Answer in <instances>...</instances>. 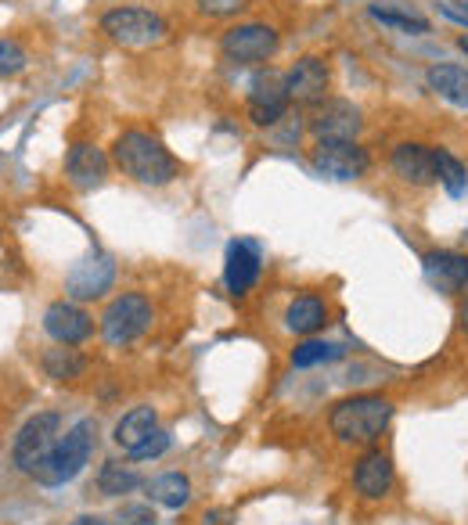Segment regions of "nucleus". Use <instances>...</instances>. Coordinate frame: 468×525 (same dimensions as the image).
<instances>
[{"label":"nucleus","instance_id":"nucleus-1","mask_svg":"<svg viewBox=\"0 0 468 525\" xmlns=\"http://www.w3.org/2000/svg\"><path fill=\"white\" fill-rule=\"evenodd\" d=\"M112 162L144 187H162L177 177V159L166 152L159 137L144 134V130H123L112 144Z\"/></svg>","mask_w":468,"mask_h":525},{"label":"nucleus","instance_id":"nucleus-2","mask_svg":"<svg viewBox=\"0 0 468 525\" xmlns=\"http://www.w3.org/2000/svg\"><path fill=\"white\" fill-rule=\"evenodd\" d=\"M393 421V403L386 396H375V392H364V396H350V400H339L328 414V425H332V436L342 443H375L386 425Z\"/></svg>","mask_w":468,"mask_h":525},{"label":"nucleus","instance_id":"nucleus-3","mask_svg":"<svg viewBox=\"0 0 468 525\" xmlns=\"http://www.w3.org/2000/svg\"><path fill=\"white\" fill-rule=\"evenodd\" d=\"M94 443H98V425L90 418L76 421V425L51 446V454L33 468V479L40 482V486H65V482H72L87 468L90 454H94Z\"/></svg>","mask_w":468,"mask_h":525},{"label":"nucleus","instance_id":"nucleus-4","mask_svg":"<svg viewBox=\"0 0 468 525\" xmlns=\"http://www.w3.org/2000/svg\"><path fill=\"white\" fill-rule=\"evenodd\" d=\"M101 33L108 40H116L123 47H134V51H144V47H155L166 40L170 26L159 11L148 8H112L101 15Z\"/></svg>","mask_w":468,"mask_h":525},{"label":"nucleus","instance_id":"nucleus-5","mask_svg":"<svg viewBox=\"0 0 468 525\" xmlns=\"http://www.w3.org/2000/svg\"><path fill=\"white\" fill-rule=\"evenodd\" d=\"M152 324V303L141 292H123L119 299H112L101 317V335L108 346H126V342L141 339Z\"/></svg>","mask_w":468,"mask_h":525},{"label":"nucleus","instance_id":"nucleus-6","mask_svg":"<svg viewBox=\"0 0 468 525\" xmlns=\"http://www.w3.org/2000/svg\"><path fill=\"white\" fill-rule=\"evenodd\" d=\"M281 36L267 22H242V26H231L220 40V51H224L227 62L234 65H260L267 58H274Z\"/></svg>","mask_w":468,"mask_h":525},{"label":"nucleus","instance_id":"nucleus-7","mask_svg":"<svg viewBox=\"0 0 468 525\" xmlns=\"http://www.w3.org/2000/svg\"><path fill=\"white\" fill-rule=\"evenodd\" d=\"M58 428H62V418L54 414V410H44V414H36L29 418L26 425L18 428L15 436V446H11V457H15L18 472L33 475V468L51 454V446L58 443Z\"/></svg>","mask_w":468,"mask_h":525},{"label":"nucleus","instance_id":"nucleus-8","mask_svg":"<svg viewBox=\"0 0 468 525\" xmlns=\"http://www.w3.org/2000/svg\"><path fill=\"white\" fill-rule=\"evenodd\" d=\"M310 162L328 180H360L371 170V155L357 141H317Z\"/></svg>","mask_w":468,"mask_h":525},{"label":"nucleus","instance_id":"nucleus-9","mask_svg":"<svg viewBox=\"0 0 468 525\" xmlns=\"http://www.w3.org/2000/svg\"><path fill=\"white\" fill-rule=\"evenodd\" d=\"M328 62L317 58V54H306L299 58L292 69L285 72V90L292 105H321L324 94H328Z\"/></svg>","mask_w":468,"mask_h":525},{"label":"nucleus","instance_id":"nucleus-10","mask_svg":"<svg viewBox=\"0 0 468 525\" xmlns=\"http://www.w3.org/2000/svg\"><path fill=\"white\" fill-rule=\"evenodd\" d=\"M112 281H116V263H112L105 252H90L87 259H80V263L69 270L65 292H69L72 299H98V295H105L108 288H112Z\"/></svg>","mask_w":468,"mask_h":525},{"label":"nucleus","instance_id":"nucleus-11","mask_svg":"<svg viewBox=\"0 0 468 525\" xmlns=\"http://www.w3.org/2000/svg\"><path fill=\"white\" fill-rule=\"evenodd\" d=\"M360 126V108L350 101H321L310 119V130H314L317 141H357Z\"/></svg>","mask_w":468,"mask_h":525},{"label":"nucleus","instance_id":"nucleus-12","mask_svg":"<svg viewBox=\"0 0 468 525\" xmlns=\"http://www.w3.org/2000/svg\"><path fill=\"white\" fill-rule=\"evenodd\" d=\"M389 162H393L396 177L407 180V184H414V187H429L440 180V170H436V148H429V144H418V141L396 144Z\"/></svg>","mask_w":468,"mask_h":525},{"label":"nucleus","instance_id":"nucleus-13","mask_svg":"<svg viewBox=\"0 0 468 525\" xmlns=\"http://www.w3.org/2000/svg\"><path fill=\"white\" fill-rule=\"evenodd\" d=\"M288 90H285V80L278 76H256L252 80V90H249V119L256 126H274L288 116Z\"/></svg>","mask_w":468,"mask_h":525},{"label":"nucleus","instance_id":"nucleus-14","mask_svg":"<svg viewBox=\"0 0 468 525\" xmlns=\"http://www.w3.org/2000/svg\"><path fill=\"white\" fill-rule=\"evenodd\" d=\"M65 173H69L76 191H94V187H101L108 177V155L101 152L98 144H87V141L72 144L69 155H65Z\"/></svg>","mask_w":468,"mask_h":525},{"label":"nucleus","instance_id":"nucleus-15","mask_svg":"<svg viewBox=\"0 0 468 525\" xmlns=\"http://www.w3.org/2000/svg\"><path fill=\"white\" fill-rule=\"evenodd\" d=\"M44 331L58 342V346H80V342L90 339L94 321H90V313H83L80 306L51 303L44 313Z\"/></svg>","mask_w":468,"mask_h":525},{"label":"nucleus","instance_id":"nucleus-16","mask_svg":"<svg viewBox=\"0 0 468 525\" xmlns=\"http://www.w3.org/2000/svg\"><path fill=\"white\" fill-rule=\"evenodd\" d=\"M260 277V256L249 241H231L224 259V285L231 295H245Z\"/></svg>","mask_w":468,"mask_h":525},{"label":"nucleus","instance_id":"nucleus-17","mask_svg":"<svg viewBox=\"0 0 468 525\" xmlns=\"http://www.w3.org/2000/svg\"><path fill=\"white\" fill-rule=\"evenodd\" d=\"M353 486H357L360 497L378 500L393 490V461L382 450H371L357 461V472H353Z\"/></svg>","mask_w":468,"mask_h":525},{"label":"nucleus","instance_id":"nucleus-18","mask_svg":"<svg viewBox=\"0 0 468 525\" xmlns=\"http://www.w3.org/2000/svg\"><path fill=\"white\" fill-rule=\"evenodd\" d=\"M425 277L432 281V288L454 295L468 285V256L465 252H429L422 259Z\"/></svg>","mask_w":468,"mask_h":525},{"label":"nucleus","instance_id":"nucleus-19","mask_svg":"<svg viewBox=\"0 0 468 525\" xmlns=\"http://www.w3.org/2000/svg\"><path fill=\"white\" fill-rule=\"evenodd\" d=\"M425 83H429L432 94H440L443 101L458 108H468V69L465 65H432L425 72Z\"/></svg>","mask_w":468,"mask_h":525},{"label":"nucleus","instance_id":"nucleus-20","mask_svg":"<svg viewBox=\"0 0 468 525\" xmlns=\"http://www.w3.org/2000/svg\"><path fill=\"white\" fill-rule=\"evenodd\" d=\"M285 324L296 335H314V331H321L328 324V306L317 295H299L296 303L285 310Z\"/></svg>","mask_w":468,"mask_h":525},{"label":"nucleus","instance_id":"nucleus-21","mask_svg":"<svg viewBox=\"0 0 468 525\" xmlns=\"http://www.w3.org/2000/svg\"><path fill=\"white\" fill-rule=\"evenodd\" d=\"M368 15L375 18V22H382V26L400 29V33H411V36H425L432 29L429 18L418 15V11L400 8V4H368Z\"/></svg>","mask_w":468,"mask_h":525},{"label":"nucleus","instance_id":"nucleus-22","mask_svg":"<svg viewBox=\"0 0 468 525\" xmlns=\"http://www.w3.org/2000/svg\"><path fill=\"white\" fill-rule=\"evenodd\" d=\"M148 497L155 500V504H162V508H184L191 500V479L180 472H166V475H155L152 482H148Z\"/></svg>","mask_w":468,"mask_h":525},{"label":"nucleus","instance_id":"nucleus-23","mask_svg":"<svg viewBox=\"0 0 468 525\" xmlns=\"http://www.w3.org/2000/svg\"><path fill=\"white\" fill-rule=\"evenodd\" d=\"M155 432V410L152 407H134L130 414H123L116 425V443L123 446L126 454L134 450V446H141L144 439Z\"/></svg>","mask_w":468,"mask_h":525},{"label":"nucleus","instance_id":"nucleus-24","mask_svg":"<svg viewBox=\"0 0 468 525\" xmlns=\"http://www.w3.org/2000/svg\"><path fill=\"white\" fill-rule=\"evenodd\" d=\"M44 371L54 382H76L87 371V356L76 353V349H47L44 353Z\"/></svg>","mask_w":468,"mask_h":525},{"label":"nucleus","instance_id":"nucleus-25","mask_svg":"<svg viewBox=\"0 0 468 525\" xmlns=\"http://www.w3.org/2000/svg\"><path fill=\"white\" fill-rule=\"evenodd\" d=\"M141 472H134L130 464H119V461H108L105 468L98 472V490L105 497H123V493H134L141 486Z\"/></svg>","mask_w":468,"mask_h":525},{"label":"nucleus","instance_id":"nucleus-26","mask_svg":"<svg viewBox=\"0 0 468 525\" xmlns=\"http://www.w3.org/2000/svg\"><path fill=\"white\" fill-rule=\"evenodd\" d=\"M436 170H440V184L443 191H447L450 198H461L468 187V170L461 166L454 155L447 152V148H436Z\"/></svg>","mask_w":468,"mask_h":525},{"label":"nucleus","instance_id":"nucleus-27","mask_svg":"<svg viewBox=\"0 0 468 525\" xmlns=\"http://www.w3.org/2000/svg\"><path fill=\"white\" fill-rule=\"evenodd\" d=\"M346 353L342 346L335 342H324V339H306L303 346L292 349V364L296 367H314V364H328V360H339Z\"/></svg>","mask_w":468,"mask_h":525},{"label":"nucleus","instance_id":"nucleus-28","mask_svg":"<svg viewBox=\"0 0 468 525\" xmlns=\"http://www.w3.org/2000/svg\"><path fill=\"white\" fill-rule=\"evenodd\" d=\"M166 450H170V432L155 428L152 436L144 439L141 446H134V450H130V457H134V461H155V457H162Z\"/></svg>","mask_w":468,"mask_h":525},{"label":"nucleus","instance_id":"nucleus-29","mask_svg":"<svg viewBox=\"0 0 468 525\" xmlns=\"http://www.w3.org/2000/svg\"><path fill=\"white\" fill-rule=\"evenodd\" d=\"M26 69V51L15 40H0V76H18Z\"/></svg>","mask_w":468,"mask_h":525},{"label":"nucleus","instance_id":"nucleus-30","mask_svg":"<svg viewBox=\"0 0 468 525\" xmlns=\"http://www.w3.org/2000/svg\"><path fill=\"white\" fill-rule=\"evenodd\" d=\"M119 525H159V515L152 511V504H123Z\"/></svg>","mask_w":468,"mask_h":525},{"label":"nucleus","instance_id":"nucleus-31","mask_svg":"<svg viewBox=\"0 0 468 525\" xmlns=\"http://www.w3.org/2000/svg\"><path fill=\"white\" fill-rule=\"evenodd\" d=\"M202 15H213V18H224V15H238L245 8V0H195Z\"/></svg>","mask_w":468,"mask_h":525},{"label":"nucleus","instance_id":"nucleus-32","mask_svg":"<svg viewBox=\"0 0 468 525\" xmlns=\"http://www.w3.org/2000/svg\"><path fill=\"white\" fill-rule=\"evenodd\" d=\"M202 525H234V515L227 508L206 511V515H202Z\"/></svg>","mask_w":468,"mask_h":525},{"label":"nucleus","instance_id":"nucleus-33","mask_svg":"<svg viewBox=\"0 0 468 525\" xmlns=\"http://www.w3.org/2000/svg\"><path fill=\"white\" fill-rule=\"evenodd\" d=\"M443 15L447 18H454V22H461V26H468V11L465 8H454V4H443Z\"/></svg>","mask_w":468,"mask_h":525},{"label":"nucleus","instance_id":"nucleus-34","mask_svg":"<svg viewBox=\"0 0 468 525\" xmlns=\"http://www.w3.org/2000/svg\"><path fill=\"white\" fill-rule=\"evenodd\" d=\"M69 525H108L105 518H98V515H80V518H72Z\"/></svg>","mask_w":468,"mask_h":525},{"label":"nucleus","instance_id":"nucleus-35","mask_svg":"<svg viewBox=\"0 0 468 525\" xmlns=\"http://www.w3.org/2000/svg\"><path fill=\"white\" fill-rule=\"evenodd\" d=\"M458 47H461V51L468 54V33H461V36H458Z\"/></svg>","mask_w":468,"mask_h":525},{"label":"nucleus","instance_id":"nucleus-36","mask_svg":"<svg viewBox=\"0 0 468 525\" xmlns=\"http://www.w3.org/2000/svg\"><path fill=\"white\" fill-rule=\"evenodd\" d=\"M454 4H468V0H454Z\"/></svg>","mask_w":468,"mask_h":525},{"label":"nucleus","instance_id":"nucleus-37","mask_svg":"<svg viewBox=\"0 0 468 525\" xmlns=\"http://www.w3.org/2000/svg\"><path fill=\"white\" fill-rule=\"evenodd\" d=\"M465 328H468V313H465Z\"/></svg>","mask_w":468,"mask_h":525}]
</instances>
